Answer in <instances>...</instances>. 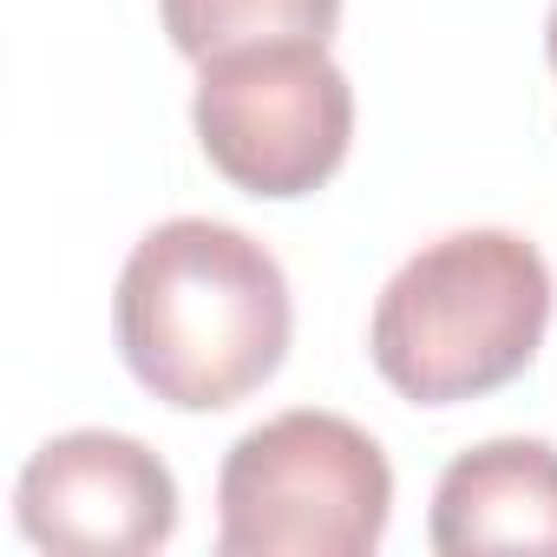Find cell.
<instances>
[{
	"label": "cell",
	"instance_id": "obj_1",
	"mask_svg": "<svg viewBox=\"0 0 557 557\" xmlns=\"http://www.w3.org/2000/svg\"><path fill=\"white\" fill-rule=\"evenodd\" d=\"M119 355L177 413L249 400L289 355V275L249 230L171 216L138 236L112 296Z\"/></svg>",
	"mask_w": 557,
	"mask_h": 557
},
{
	"label": "cell",
	"instance_id": "obj_2",
	"mask_svg": "<svg viewBox=\"0 0 557 557\" xmlns=\"http://www.w3.org/2000/svg\"><path fill=\"white\" fill-rule=\"evenodd\" d=\"M550 302V262L531 236L453 230L394 269L368 322V355L394 394L459 407L537 361Z\"/></svg>",
	"mask_w": 557,
	"mask_h": 557
},
{
	"label": "cell",
	"instance_id": "obj_3",
	"mask_svg": "<svg viewBox=\"0 0 557 557\" xmlns=\"http://www.w3.org/2000/svg\"><path fill=\"white\" fill-rule=\"evenodd\" d=\"M394 518V466L342 413L296 407L249 426L216 472L223 557H368Z\"/></svg>",
	"mask_w": 557,
	"mask_h": 557
},
{
	"label": "cell",
	"instance_id": "obj_4",
	"mask_svg": "<svg viewBox=\"0 0 557 557\" xmlns=\"http://www.w3.org/2000/svg\"><path fill=\"white\" fill-rule=\"evenodd\" d=\"M190 125L236 190L309 197L348 158L355 86L329 60V40H256L203 60Z\"/></svg>",
	"mask_w": 557,
	"mask_h": 557
},
{
	"label": "cell",
	"instance_id": "obj_5",
	"mask_svg": "<svg viewBox=\"0 0 557 557\" xmlns=\"http://www.w3.org/2000/svg\"><path fill=\"white\" fill-rule=\"evenodd\" d=\"M14 518L40 550L145 557L177 531V479L145 440L86 426L47 440L27 459L14 485Z\"/></svg>",
	"mask_w": 557,
	"mask_h": 557
},
{
	"label": "cell",
	"instance_id": "obj_6",
	"mask_svg": "<svg viewBox=\"0 0 557 557\" xmlns=\"http://www.w3.org/2000/svg\"><path fill=\"white\" fill-rule=\"evenodd\" d=\"M433 550H557V446L485 440L433 485Z\"/></svg>",
	"mask_w": 557,
	"mask_h": 557
},
{
	"label": "cell",
	"instance_id": "obj_7",
	"mask_svg": "<svg viewBox=\"0 0 557 557\" xmlns=\"http://www.w3.org/2000/svg\"><path fill=\"white\" fill-rule=\"evenodd\" d=\"M342 0H164V34L184 60H216L256 40H329Z\"/></svg>",
	"mask_w": 557,
	"mask_h": 557
},
{
	"label": "cell",
	"instance_id": "obj_8",
	"mask_svg": "<svg viewBox=\"0 0 557 557\" xmlns=\"http://www.w3.org/2000/svg\"><path fill=\"white\" fill-rule=\"evenodd\" d=\"M544 53H550V73H557V8H550V21H544Z\"/></svg>",
	"mask_w": 557,
	"mask_h": 557
}]
</instances>
